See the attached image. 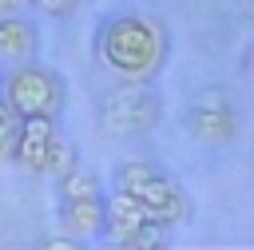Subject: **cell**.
Instances as JSON below:
<instances>
[{
    "label": "cell",
    "instance_id": "cell-9",
    "mask_svg": "<svg viewBox=\"0 0 254 250\" xmlns=\"http://www.w3.org/2000/svg\"><path fill=\"white\" fill-rule=\"evenodd\" d=\"M40 52V32L24 16H0V60L4 63H28Z\"/></svg>",
    "mask_w": 254,
    "mask_h": 250
},
{
    "label": "cell",
    "instance_id": "cell-3",
    "mask_svg": "<svg viewBox=\"0 0 254 250\" xmlns=\"http://www.w3.org/2000/svg\"><path fill=\"white\" fill-rule=\"evenodd\" d=\"M0 95L20 119H28V115H60L64 103H67L64 79L52 67H40L36 60L12 63V71H4V79H0Z\"/></svg>",
    "mask_w": 254,
    "mask_h": 250
},
{
    "label": "cell",
    "instance_id": "cell-7",
    "mask_svg": "<svg viewBox=\"0 0 254 250\" xmlns=\"http://www.w3.org/2000/svg\"><path fill=\"white\" fill-rule=\"evenodd\" d=\"M52 139H56V115H28L16 127V139H12L8 159H16L24 171L44 175V159H48Z\"/></svg>",
    "mask_w": 254,
    "mask_h": 250
},
{
    "label": "cell",
    "instance_id": "cell-16",
    "mask_svg": "<svg viewBox=\"0 0 254 250\" xmlns=\"http://www.w3.org/2000/svg\"><path fill=\"white\" fill-rule=\"evenodd\" d=\"M246 71H250V75H254V52H250V60H246Z\"/></svg>",
    "mask_w": 254,
    "mask_h": 250
},
{
    "label": "cell",
    "instance_id": "cell-12",
    "mask_svg": "<svg viewBox=\"0 0 254 250\" xmlns=\"http://www.w3.org/2000/svg\"><path fill=\"white\" fill-rule=\"evenodd\" d=\"M16 127H20V115L4 103V95H0V159H8V151H12V139H16Z\"/></svg>",
    "mask_w": 254,
    "mask_h": 250
},
{
    "label": "cell",
    "instance_id": "cell-4",
    "mask_svg": "<svg viewBox=\"0 0 254 250\" xmlns=\"http://www.w3.org/2000/svg\"><path fill=\"white\" fill-rule=\"evenodd\" d=\"M159 119H163V99H159V91L151 83L123 79V87H115L99 103V127L111 139H139Z\"/></svg>",
    "mask_w": 254,
    "mask_h": 250
},
{
    "label": "cell",
    "instance_id": "cell-11",
    "mask_svg": "<svg viewBox=\"0 0 254 250\" xmlns=\"http://www.w3.org/2000/svg\"><path fill=\"white\" fill-rule=\"evenodd\" d=\"M87 194H103V187L91 171L71 167L67 175H60V198H87Z\"/></svg>",
    "mask_w": 254,
    "mask_h": 250
},
{
    "label": "cell",
    "instance_id": "cell-6",
    "mask_svg": "<svg viewBox=\"0 0 254 250\" xmlns=\"http://www.w3.org/2000/svg\"><path fill=\"white\" fill-rule=\"evenodd\" d=\"M187 131L198 139V143H206V147H222V143H230L234 139V131H238V111L222 99V95H202V99H194V107L187 111Z\"/></svg>",
    "mask_w": 254,
    "mask_h": 250
},
{
    "label": "cell",
    "instance_id": "cell-8",
    "mask_svg": "<svg viewBox=\"0 0 254 250\" xmlns=\"http://www.w3.org/2000/svg\"><path fill=\"white\" fill-rule=\"evenodd\" d=\"M60 218H64V226L71 230V238H95V234H103V218H107V194L64 198Z\"/></svg>",
    "mask_w": 254,
    "mask_h": 250
},
{
    "label": "cell",
    "instance_id": "cell-2",
    "mask_svg": "<svg viewBox=\"0 0 254 250\" xmlns=\"http://www.w3.org/2000/svg\"><path fill=\"white\" fill-rule=\"evenodd\" d=\"M115 187L127 190L135 202H143L151 210V218L163 226H179L190 218V198L183 194V187L171 175L155 171L151 163H123L115 171Z\"/></svg>",
    "mask_w": 254,
    "mask_h": 250
},
{
    "label": "cell",
    "instance_id": "cell-15",
    "mask_svg": "<svg viewBox=\"0 0 254 250\" xmlns=\"http://www.w3.org/2000/svg\"><path fill=\"white\" fill-rule=\"evenodd\" d=\"M24 4H32V0H0V8H4V12H12V8H24Z\"/></svg>",
    "mask_w": 254,
    "mask_h": 250
},
{
    "label": "cell",
    "instance_id": "cell-13",
    "mask_svg": "<svg viewBox=\"0 0 254 250\" xmlns=\"http://www.w3.org/2000/svg\"><path fill=\"white\" fill-rule=\"evenodd\" d=\"M79 0H32V8H40L44 16H67Z\"/></svg>",
    "mask_w": 254,
    "mask_h": 250
},
{
    "label": "cell",
    "instance_id": "cell-14",
    "mask_svg": "<svg viewBox=\"0 0 254 250\" xmlns=\"http://www.w3.org/2000/svg\"><path fill=\"white\" fill-rule=\"evenodd\" d=\"M75 246V238H48L44 242V250H71Z\"/></svg>",
    "mask_w": 254,
    "mask_h": 250
},
{
    "label": "cell",
    "instance_id": "cell-5",
    "mask_svg": "<svg viewBox=\"0 0 254 250\" xmlns=\"http://www.w3.org/2000/svg\"><path fill=\"white\" fill-rule=\"evenodd\" d=\"M163 222L151 218V210L143 202H135L127 190L115 187V194L107 198V218H103V234L119 246H155L163 242Z\"/></svg>",
    "mask_w": 254,
    "mask_h": 250
},
{
    "label": "cell",
    "instance_id": "cell-10",
    "mask_svg": "<svg viewBox=\"0 0 254 250\" xmlns=\"http://www.w3.org/2000/svg\"><path fill=\"white\" fill-rule=\"evenodd\" d=\"M79 163V151H75V143H67V139H52V147H48V159H44V175H52V179H60V175H67L71 167Z\"/></svg>",
    "mask_w": 254,
    "mask_h": 250
},
{
    "label": "cell",
    "instance_id": "cell-17",
    "mask_svg": "<svg viewBox=\"0 0 254 250\" xmlns=\"http://www.w3.org/2000/svg\"><path fill=\"white\" fill-rule=\"evenodd\" d=\"M246 12H250V16H254V0H246Z\"/></svg>",
    "mask_w": 254,
    "mask_h": 250
},
{
    "label": "cell",
    "instance_id": "cell-1",
    "mask_svg": "<svg viewBox=\"0 0 254 250\" xmlns=\"http://www.w3.org/2000/svg\"><path fill=\"white\" fill-rule=\"evenodd\" d=\"M95 52L103 60V67L119 79H135V83H151L171 56V36L163 28V20L155 16H139V12H123L111 16L99 36H95Z\"/></svg>",
    "mask_w": 254,
    "mask_h": 250
}]
</instances>
